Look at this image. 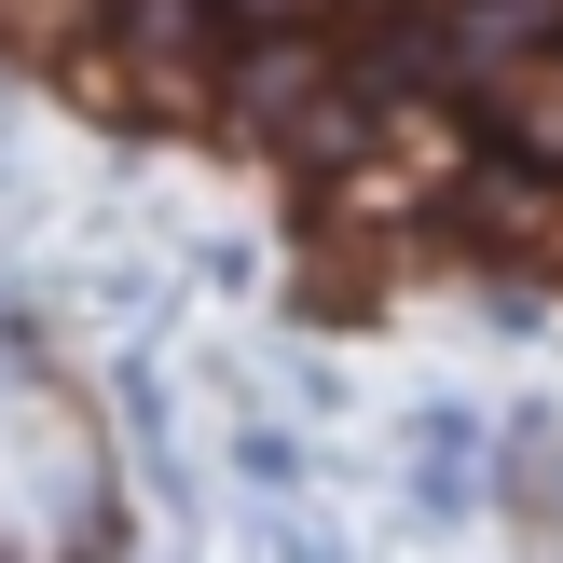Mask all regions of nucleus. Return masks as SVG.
Wrapping results in <instances>:
<instances>
[{
  "mask_svg": "<svg viewBox=\"0 0 563 563\" xmlns=\"http://www.w3.org/2000/svg\"><path fill=\"white\" fill-rule=\"evenodd\" d=\"M220 0H110V69H137V97L165 110V124H192L207 110V69H220Z\"/></svg>",
  "mask_w": 563,
  "mask_h": 563,
  "instance_id": "obj_1",
  "label": "nucleus"
},
{
  "mask_svg": "<svg viewBox=\"0 0 563 563\" xmlns=\"http://www.w3.org/2000/svg\"><path fill=\"white\" fill-rule=\"evenodd\" d=\"M482 110H495V152H522L537 179H563V55L550 42L495 55V69H482Z\"/></svg>",
  "mask_w": 563,
  "mask_h": 563,
  "instance_id": "obj_2",
  "label": "nucleus"
},
{
  "mask_svg": "<svg viewBox=\"0 0 563 563\" xmlns=\"http://www.w3.org/2000/svg\"><path fill=\"white\" fill-rule=\"evenodd\" d=\"M330 69H344V55H330L317 27H247V55H234V82H220V97H234V124H247V137H275Z\"/></svg>",
  "mask_w": 563,
  "mask_h": 563,
  "instance_id": "obj_3",
  "label": "nucleus"
},
{
  "mask_svg": "<svg viewBox=\"0 0 563 563\" xmlns=\"http://www.w3.org/2000/svg\"><path fill=\"white\" fill-rule=\"evenodd\" d=\"M372 137H385V82H357V69H330L317 97H302L289 124H275V152H289L302 179H344V165L372 152Z\"/></svg>",
  "mask_w": 563,
  "mask_h": 563,
  "instance_id": "obj_4",
  "label": "nucleus"
},
{
  "mask_svg": "<svg viewBox=\"0 0 563 563\" xmlns=\"http://www.w3.org/2000/svg\"><path fill=\"white\" fill-rule=\"evenodd\" d=\"M330 14V0H220V27H234V42H247V27H317Z\"/></svg>",
  "mask_w": 563,
  "mask_h": 563,
  "instance_id": "obj_5",
  "label": "nucleus"
},
{
  "mask_svg": "<svg viewBox=\"0 0 563 563\" xmlns=\"http://www.w3.org/2000/svg\"><path fill=\"white\" fill-rule=\"evenodd\" d=\"M330 14H372V27H385V14H412V0H330Z\"/></svg>",
  "mask_w": 563,
  "mask_h": 563,
  "instance_id": "obj_6",
  "label": "nucleus"
}]
</instances>
